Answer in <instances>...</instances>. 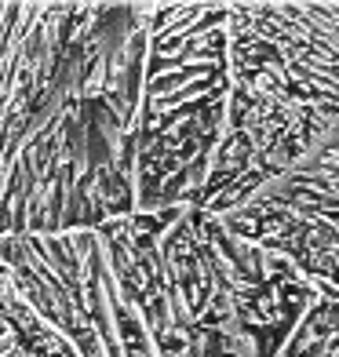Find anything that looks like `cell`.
Segmentation results:
<instances>
[{"instance_id": "6da1fadb", "label": "cell", "mask_w": 339, "mask_h": 357, "mask_svg": "<svg viewBox=\"0 0 339 357\" xmlns=\"http://www.w3.org/2000/svg\"><path fill=\"white\" fill-rule=\"evenodd\" d=\"M150 4H0V241L139 215Z\"/></svg>"}, {"instance_id": "5b68a950", "label": "cell", "mask_w": 339, "mask_h": 357, "mask_svg": "<svg viewBox=\"0 0 339 357\" xmlns=\"http://www.w3.org/2000/svg\"><path fill=\"white\" fill-rule=\"evenodd\" d=\"M219 219L339 303V124L303 165Z\"/></svg>"}, {"instance_id": "3957f363", "label": "cell", "mask_w": 339, "mask_h": 357, "mask_svg": "<svg viewBox=\"0 0 339 357\" xmlns=\"http://www.w3.org/2000/svg\"><path fill=\"white\" fill-rule=\"evenodd\" d=\"M226 132L197 212L230 215L339 124V4H226Z\"/></svg>"}, {"instance_id": "277c9868", "label": "cell", "mask_w": 339, "mask_h": 357, "mask_svg": "<svg viewBox=\"0 0 339 357\" xmlns=\"http://www.w3.org/2000/svg\"><path fill=\"white\" fill-rule=\"evenodd\" d=\"M226 4H150L135 204L197 208L226 132Z\"/></svg>"}, {"instance_id": "7a4b0ae2", "label": "cell", "mask_w": 339, "mask_h": 357, "mask_svg": "<svg viewBox=\"0 0 339 357\" xmlns=\"http://www.w3.org/2000/svg\"><path fill=\"white\" fill-rule=\"evenodd\" d=\"M0 357H263L219 215L179 208L0 241Z\"/></svg>"}]
</instances>
